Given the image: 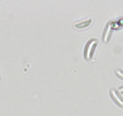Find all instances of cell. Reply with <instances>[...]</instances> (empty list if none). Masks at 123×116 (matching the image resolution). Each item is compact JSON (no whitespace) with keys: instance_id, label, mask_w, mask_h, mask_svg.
<instances>
[{"instance_id":"4","label":"cell","mask_w":123,"mask_h":116,"mask_svg":"<svg viewBox=\"0 0 123 116\" xmlns=\"http://www.w3.org/2000/svg\"><path fill=\"white\" fill-rule=\"evenodd\" d=\"M91 23H92V19L91 18H87L75 22L74 24V27L77 30H81L83 28H87L91 24Z\"/></svg>"},{"instance_id":"6","label":"cell","mask_w":123,"mask_h":116,"mask_svg":"<svg viewBox=\"0 0 123 116\" xmlns=\"http://www.w3.org/2000/svg\"><path fill=\"white\" fill-rule=\"evenodd\" d=\"M118 91L119 92H120L121 93H122V94H123V86H119V88H118Z\"/></svg>"},{"instance_id":"3","label":"cell","mask_w":123,"mask_h":116,"mask_svg":"<svg viewBox=\"0 0 123 116\" xmlns=\"http://www.w3.org/2000/svg\"><path fill=\"white\" fill-rule=\"evenodd\" d=\"M113 33V28H112V22L109 21L107 23L105 28L102 35V41L104 44L108 43L111 39Z\"/></svg>"},{"instance_id":"2","label":"cell","mask_w":123,"mask_h":116,"mask_svg":"<svg viewBox=\"0 0 123 116\" xmlns=\"http://www.w3.org/2000/svg\"><path fill=\"white\" fill-rule=\"evenodd\" d=\"M109 93L111 98L113 99L115 103L120 107L123 108V97L120 94L119 92L115 88L112 87L110 89Z\"/></svg>"},{"instance_id":"5","label":"cell","mask_w":123,"mask_h":116,"mask_svg":"<svg viewBox=\"0 0 123 116\" xmlns=\"http://www.w3.org/2000/svg\"><path fill=\"white\" fill-rule=\"evenodd\" d=\"M115 74L119 79L123 80V70L120 68H117L115 70Z\"/></svg>"},{"instance_id":"1","label":"cell","mask_w":123,"mask_h":116,"mask_svg":"<svg viewBox=\"0 0 123 116\" xmlns=\"http://www.w3.org/2000/svg\"><path fill=\"white\" fill-rule=\"evenodd\" d=\"M98 44V41L95 38L91 39L87 41L84 50V57L86 61H91L92 59Z\"/></svg>"}]
</instances>
